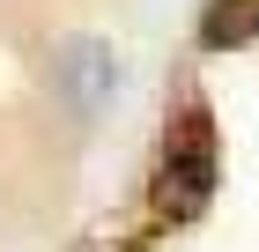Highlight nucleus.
I'll return each mask as SVG.
<instances>
[{
    "label": "nucleus",
    "mask_w": 259,
    "mask_h": 252,
    "mask_svg": "<svg viewBox=\"0 0 259 252\" xmlns=\"http://www.w3.org/2000/svg\"><path fill=\"white\" fill-rule=\"evenodd\" d=\"M207 186H215V149H207V119L193 112V134L170 141V156H163L156 208L163 215H200V208H207Z\"/></svg>",
    "instance_id": "f257e3e1"
},
{
    "label": "nucleus",
    "mask_w": 259,
    "mask_h": 252,
    "mask_svg": "<svg viewBox=\"0 0 259 252\" xmlns=\"http://www.w3.org/2000/svg\"><path fill=\"white\" fill-rule=\"evenodd\" d=\"M52 82H60L67 104L97 112V104L119 89V59H111V45H97V38H67L60 52H52Z\"/></svg>",
    "instance_id": "f03ea898"
},
{
    "label": "nucleus",
    "mask_w": 259,
    "mask_h": 252,
    "mask_svg": "<svg viewBox=\"0 0 259 252\" xmlns=\"http://www.w3.org/2000/svg\"><path fill=\"white\" fill-rule=\"evenodd\" d=\"M244 38H259V0H215V8H207L200 45H207V52H222V45H244Z\"/></svg>",
    "instance_id": "7ed1b4c3"
}]
</instances>
